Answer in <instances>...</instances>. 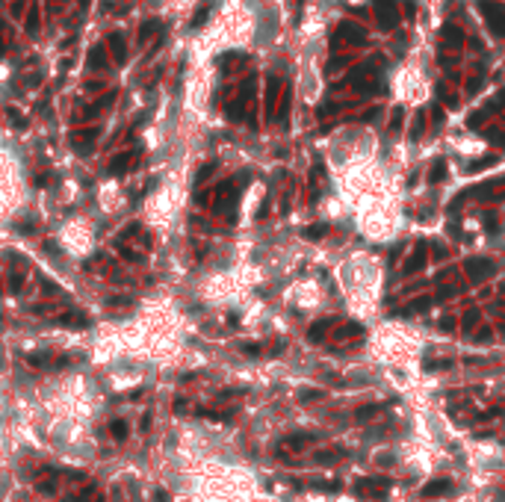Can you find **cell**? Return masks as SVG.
<instances>
[{"instance_id": "obj_35", "label": "cell", "mask_w": 505, "mask_h": 502, "mask_svg": "<svg viewBox=\"0 0 505 502\" xmlns=\"http://www.w3.org/2000/svg\"><path fill=\"white\" fill-rule=\"evenodd\" d=\"M313 488H319V490H337L340 485H337V481H313Z\"/></svg>"}, {"instance_id": "obj_14", "label": "cell", "mask_w": 505, "mask_h": 502, "mask_svg": "<svg viewBox=\"0 0 505 502\" xmlns=\"http://www.w3.org/2000/svg\"><path fill=\"white\" fill-rule=\"evenodd\" d=\"M354 334H364V325L349 322V325H343V328H337V340H349V337H354Z\"/></svg>"}, {"instance_id": "obj_12", "label": "cell", "mask_w": 505, "mask_h": 502, "mask_svg": "<svg viewBox=\"0 0 505 502\" xmlns=\"http://www.w3.org/2000/svg\"><path fill=\"white\" fill-rule=\"evenodd\" d=\"M343 455H346V449H328V452H316L313 461H316L319 467H328V464H334V461H340Z\"/></svg>"}, {"instance_id": "obj_42", "label": "cell", "mask_w": 505, "mask_h": 502, "mask_svg": "<svg viewBox=\"0 0 505 502\" xmlns=\"http://www.w3.org/2000/svg\"><path fill=\"white\" fill-rule=\"evenodd\" d=\"M372 119H378V109H369V112L364 115V121H372Z\"/></svg>"}, {"instance_id": "obj_36", "label": "cell", "mask_w": 505, "mask_h": 502, "mask_svg": "<svg viewBox=\"0 0 505 502\" xmlns=\"http://www.w3.org/2000/svg\"><path fill=\"white\" fill-rule=\"evenodd\" d=\"M204 18H207V6H201V9H198V15L192 18V27H201V24H204Z\"/></svg>"}, {"instance_id": "obj_4", "label": "cell", "mask_w": 505, "mask_h": 502, "mask_svg": "<svg viewBox=\"0 0 505 502\" xmlns=\"http://www.w3.org/2000/svg\"><path fill=\"white\" fill-rule=\"evenodd\" d=\"M425 254H428V248H425V242L420 239V242H414V254L405 260V266H402V272L405 275H417L420 269L425 266Z\"/></svg>"}, {"instance_id": "obj_43", "label": "cell", "mask_w": 505, "mask_h": 502, "mask_svg": "<svg viewBox=\"0 0 505 502\" xmlns=\"http://www.w3.org/2000/svg\"><path fill=\"white\" fill-rule=\"evenodd\" d=\"M502 337H505V328H502Z\"/></svg>"}, {"instance_id": "obj_22", "label": "cell", "mask_w": 505, "mask_h": 502, "mask_svg": "<svg viewBox=\"0 0 505 502\" xmlns=\"http://www.w3.org/2000/svg\"><path fill=\"white\" fill-rule=\"evenodd\" d=\"M298 399H302V402H319V399H325V393H322V390H302Z\"/></svg>"}, {"instance_id": "obj_19", "label": "cell", "mask_w": 505, "mask_h": 502, "mask_svg": "<svg viewBox=\"0 0 505 502\" xmlns=\"http://www.w3.org/2000/svg\"><path fill=\"white\" fill-rule=\"evenodd\" d=\"M328 234V225H310V227H305V237L307 239H319V237H325Z\"/></svg>"}, {"instance_id": "obj_34", "label": "cell", "mask_w": 505, "mask_h": 502, "mask_svg": "<svg viewBox=\"0 0 505 502\" xmlns=\"http://www.w3.org/2000/svg\"><path fill=\"white\" fill-rule=\"evenodd\" d=\"M476 343H491V328H479L476 331Z\"/></svg>"}, {"instance_id": "obj_31", "label": "cell", "mask_w": 505, "mask_h": 502, "mask_svg": "<svg viewBox=\"0 0 505 502\" xmlns=\"http://www.w3.org/2000/svg\"><path fill=\"white\" fill-rule=\"evenodd\" d=\"M432 257H435V260H446V245L432 242Z\"/></svg>"}, {"instance_id": "obj_25", "label": "cell", "mask_w": 505, "mask_h": 502, "mask_svg": "<svg viewBox=\"0 0 505 502\" xmlns=\"http://www.w3.org/2000/svg\"><path fill=\"white\" fill-rule=\"evenodd\" d=\"M109 45H113V53H116V60L121 62V60H124V42H121V36H113V42H109Z\"/></svg>"}, {"instance_id": "obj_21", "label": "cell", "mask_w": 505, "mask_h": 502, "mask_svg": "<svg viewBox=\"0 0 505 502\" xmlns=\"http://www.w3.org/2000/svg\"><path fill=\"white\" fill-rule=\"evenodd\" d=\"M287 112H290V92L284 89V95H281V107H278V112H275V115H278L281 121H287Z\"/></svg>"}, {"instance_id": "obj_38", "label": "cell", "mask_w": 505, "mask_h": 502, "mask_svg": "<svg viewBox=\"0 0 505 502\" xmlns=\"http://www.w3.org/2000/svg\"><path fill=\"white\" fill-rule=\"evenodd\" d=\"M440 328H443V331H452V328H455V319H452V316H443V319H440Z\"/></svg>"}, {"instance_id": "obj_16", "label": "cell", "mask_w": 505, "mask_h": 502, "mask_svg": "<svg viewBox=\"0 0 505 502\" xmlns=\"http://www.w3.org/2000/svg\"><path fill=\"white\" fill-rule=\"evenodd\" d=\"M432 304H435V299H432V296H423V299L411 301V304L405 307V313H423L425 307H432Z\"/></svg>"}, {"instance_id": "obj_24", "label": "cell", "mask_w": 505, "mask_h": 502, "mask_svg": "<svg viewBox=\"0 0 505 502\" xmlns=\"http://www.w3.org/2000/svg\"><path fill=\"white\" fill-rule=\"evenodd\" d=\"M494 163H496V157H484V160H476V163H470V168H467V171H482V168L494 166Z\"/></svg>"}, {"instance_id": "obj_7", "label": "cell", "mask_w": 505, "mask_h": 502, "mask_svg": "<svg viewBox=\"0 0 505 502\" xmlns=\"http://www.w3.org/2000/svg\"><path fill=\"white\" fill-rule=\"evenodd\" d=\"M334 325H337V319H319V322H313L310 331H307V340H310V343H322L325 334H328Z\"/></svg>"}, {"instance_id": "obj_9", "label": "cell", "mask_w": 505, "mask_h": 502, "mask_svg": "<svg viewBox=\"0 0 505 502\" xmlns=\"http://www.w3.org/2000/svg\"><path fill=\"white\" fill-rule=\"evenodd\" d=\"M464 42V33H461L455 24H446L443 27V48H461Z\"/></svg>"}, {"instance_id": "obj_18", "label": "cell", "mask_w": 505, "mask_h": 502, "mask_svg": "<svg viewBox=\"0 0 505 502\" xmlns=\"http://www.w3.org/2000/svg\"><path fill=\"white\" fill-rule=\"evenodd\" d=\"M491 109H494V104H488L484 109H479V112H473L470 119H467V124H470L473 130H476V127H479V124H482V121L488 119V112H491Z\"/></svg>"}, {"instance_id": "obj_10", "label": "cell", "mask_w": 505, "mask_h": 502, "mask_svg": "<svg viewBox=\"0 0 505 502\" xmlns=\"http://www.w3.org/2000/svg\"><path fill=\"white\" fill-rule=\"evenodd\" d=\"M479 322H482V311H479V307H467V313L461 316V331H464V334H470Z\"/></svg>"}, {"instance_id": "obj_30", "label": "cell", "mask_w": 505, "mask_h": 502, "mask_svg": "<svg viewBox=\"0 0 505 502\" xmlns=\"http://www.w3.org/2000/svg\"><path fill=\"white\" fill-rule=\"evenodd\" d=\"M437 95L443 98V101H446L449 107H455V104H458V95H449V92H446V86H437Z\"/></svg>"}, {"instance_id": "obj_11", "label": "cell", "mask_w": 505, "mask_h": 502, "mask_svg": "<svg viewBox=\"0 0 505 502\" xmlns=\"http://www.w3.org/2000/svg\"><path fill=\"white\" fill-rule=\"evenodd\" d=\"M452 490V481L449 478H437V481H428L423 488V496H440V493H449Z\"/></svg>"}, {"instance_id": "obj_23", "label": "cell", "mask_w": 505, "mask_h": 502, "mask_svg": "<svg viewBox=\"0 0 505 502\" xmlns=\"http://www.w3.org/2000/svg\"><path fill=\"white\" fill-rule=\"evenodd\" d=\"M484 136H488L491 142H496L499 148H505V133H502V130H496V127H491V130H484Z\"/></svg>"}, {"instance_id": "obj_33", "label": "cell", "mask_w": 505, "mask_h": 502, "mask_svg": "<svg viewBox=\"0 0 505 502\" xmlns=\"http://www.w3.org/2000/svg\"><path fill=\"white\" fill-rule=\"evenodd\" d=\"M432 121H435V127H440V124H443V107H437V104L432 107Z\"/></svg>"}, {"instance_id": "obj_32", "label": "cell", "mask_w": 505, "mask_h": 502, "mask_svg": "<svg viewBox=\"0 0 505 502\" xmlns=\"http://www.w3.org/2000/svg\"><path fill=\"white\" fill-rule=\"evenodd\" d=\"M423 127H425V112H417V121H414V133H411L414 139L423 133Z\"/></svg>"}, {"instance_id": "obj_29", "label": "cell", "mask_w": 505, "mask_h": 502, "mask_svg": "<svg viewBox=\"0 0 505 502\" xmlns=\"http://www.w3.org/2000/svg\"><path fill=\"white\" fill-rule=\"evenodd\" d=\"M130 160H133L130 154H121L118 160H113V171H124V168L130 166Z\"/></svg>"}, {"instance_id": "obj_39", "label": "cell", "mask_w": 505, "mask_h": 502, "mask_svg": "<svg viewBox=\"0 0 505 502\" xmlns=\"http://www.w3.org/2000/svg\"><path fill=\"white\" fill-rule=\"evenodd\" d=\"M124 429H127L124 422H113V434H118V437H124V434H127Z\"/></svg>"}, {"instance_id": "obj_26", "label": "cell", "mask_w": 505, "mask_h": 502, "mask_svg": "<svg viewBox=\"0 0 505 502\" xmlns=\"http://www.w3.org/2000/svg\"><path fill=\"white\" fill-rule=\"evenodd\" d=\"M402 119H405V112H402V107H396V109H393V115H390V130H399Z\"/></svg>"}, {"instance_id": "obj_41", "label": "cell", "mask_w": 505, "mask_h": 502, "mask_svg": "<svg viewBox=\"0 0 505 502\" xmlns=\"http://www.w3.org/2000/svg\"><path fill=\"white\" fill-rule=\"evenodd\" d=\"M242 352H248V355H257L260 346H254V343H248V346H242Z\"/></svg>"}, {"instance_id": "obj_40", "label": "cell", "mask_w": 505, "mask_h": 502, "mask_svg": "<svg viewBox=\"0 0 505 502\" xmlns=\"http://www.w3.org/2000/svg\"><path fill=\"white\" fill-rule=\"evenodd\" d=\"M378 464H381V467L393 464V455H378Z\"/></svg>"}, {"instance_id": "obj_13", "label": "cell", "mask_w": 505, "mask_h": 502, "mask_svg": "<svg viewBox=\"0 0 505 502\" xmlns=\"http://www.w3.org/2000/svg\"><path fill=\"white\" fill-rule=\"evenodd\" d=\"M428 180L432 183H443L446 180V160H435V166L428 171Z\"/></svg>"}, {"instance_id": "obj_3", "label": "cell", "mask_w": 505, "mask_h": 502, "mask_svg": "<svg viewBox=\"0 0 505 502\" xmlns=\"http://www.w3.org/2000/svg\"><path fill=\"white\" fill-rule=\"evenodd\" d=\"M464 269H467V275L473 278V281H488V278H494L496 275V263H491V260H467L464 263Z\"/></svg>"}, {"instance_id": "obj_17", "label": "cell", "mask_w": 505, "mask_h": 502, "mask_svg": "<svg viewBox=\"0 0 505 502\" xmlns=\"http://www.w3.org/2000/svg\"><path fill=\"white\" fill-rule=\"evenodd\" d=\"M381 411H384V405H364V408H358L354 417H358V419H372V417H378Z\"/></svg>"}, {"instance_id": "obj_5", "label": "cell", "mask_w": 505, "mask_h": 502, "mask_svg": "<svg viewBox=\"0 0 505 502\" xmlns=\"http://www.w3.org/2000/svg\"><path fill=\"white\" fill-rule=\"evenodd\" d=\"M337 38H346V42H352V45H364V42H366V30L361 24H354V21H340V27H337Z\"/></svg>"}, {"instance_id": "obj_20", "label": "cell", "mask_w": 505, "mask_h": 502, "mask_svg": "<svg viewBox=\"0 0 505 502\" xmlns=\"http://www.w3.org/2000/svg\"><path fill=\"white\" fill-rule=\"evenodd\" d=\"M452 296H458V287L446 284V287H440V289L435 293V301H446V299H452Z\"/></svg>"}, {"instance_id": "obj_2", "label": "cell", "mask_w": 505, "mask_h": 502, "mask_svg": "<svg viewBox=\"0 0 505 502\" xmlns=\"http://www.w3.org/2000/svg\"><path fill=\"white\" fill-rule=\"evenodd\" d=\"M376 15L381 30H396L399 27V9L393 0H376Z\"/></svg>"}, {"instance_id": "obj_8", "label": "cell", "mask_w": 505, "mask_h": 502, "mask_svg": "<svg viewBox=\"0 0 505 502\" xmlns=\"http://www.w3.org/2000/svg\"><path fill=\"white\" fill-rule=\"evenodd\" d=\"M278 92H281V80H278V77H269V89H266V115H269V119H275Z\"/></svg>"}, {"instance_id": "obj_27", "label": "cell", "mask_w": 505, "mask_h": 502, "mask_svg": "<svg viewBox=\"0 0 505 502\" xmlns=\"http://www.w3.org/2000/svg\"><path fill=\"white\" fill-rule=\"evenodd\" d=\"M423 366L428 372H432V370H449V366H452V360H425Z\"/></svg>"}, {"instance_id": "obj_15", "label": "cell", "mask_w": 505, "mask_h": 502, "mask_svg": "<svg viewBox=\"0 0 505 502\" xmlns=\"http://www.w3.org/2000/svg\"><path fill=\"white\" fill-rule=\"evenodd\" d=\"M316 434H290L287 440H284V446H293V449H302V446H307V443L313 440Z\"/></svg>"}, {"instance_id": "obj_6", "label": "cell", "mask_w": 505, "mask_h": 502, "mask_svg": "<svg viewBox=\"0 0 505 502\" xmlns=\"http://www.w3.org/2000/svg\"><path fill=\"white\" fill-rule=\"evenodd\" d=\"M358 493H372V496H381V493H387L390 490V478L387 476H378V478H361L358 485H354Z\"/></svg>"}, {"instance_id": "obj_37", "label": "cell", "mask_w": 505, "mask_h": 502, "mask_svg": "<svg viewBox=\"0 0 505 502\" xmlns=\"http://www.w3.org/2000/svg\"><path fill=\"white\" fill-rule=\"evenodd\" d=\"M484 227H488V230H496V227H499V225H496V219H494V213H484Z\"/></svg>"}, {"instance_id": "obj_1", "label": "cell", "mask_w": 505, "mask_h": 502, "mask_svg": "<svg viewBox=\"0 0 505 502\" xmlns=\"http://www.w3.org/2000/svg\"><path fill=\"white\" fill-rule=\"evenodd\" d=\"M476 6H479V12H488L484 18H488V24H491V30H494L496 36H505V6H502V3L479 0Z\"/></svg>"}, {"instance_id": "obj_28", "label": "cell", "mask_w": 505, "mask_h": 502, "mask_svg": "<svg viewBox=\"0 0 505 502\" xmlns=\"http://www.w3.org/2000/svg\"><path fill=\"white\" fill-rule=\"evenodd\" d=\"M157 30H160V21H148V24H145V27L139 30V38L145 42V38L151 36V33H157Z\"/></svg>"}]
</instances>
